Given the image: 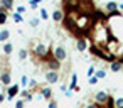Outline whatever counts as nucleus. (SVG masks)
<instances>
[{
    "label": "nucleus",
    "mask_w": 123,
    "mask_h": 108,
    "mask_svg": "<svg viewBox=\"0 0 123 108\" xmlns=\"http://www.w3.org/2000/svg\"><path fill=\"white\" fill-rule=\"evenodd\" d=\"M4 51L9 54V52H12V44H5V47H4Z\"/></svg>",
    "instance_id": "nucleus-4"
},
{
    "label": "nucleus",
    "mask_w": 123,
    "mask_h": 108,
    "mask_svg": "<svg viewBox=\"0 0 123 108\" xmlns=\"http://www.w3.org/2000/svg\"><path fill=\"white\" fill-rule=\"evenodd\" d=\"M41 17H42V19H47V12H46V10H44V9H42V10H41Z\"/></svg>",
    "instance_id": "nucleus-7"
},
{
    "label": "nucleus",
    "mask_w": 123,
    "mask_h": 108,
    "mask_svg": "<svg viewBox=\"0 0 123 108\" xmlns=\"http://www.w3.org/2000/svg\"><path fill=\"white\" fill-rule=\"evenodd\" d=\"M46 78H47V81H49L51 84H54V83L57 81V78H59V74H57L56 71H54V73H52V71H49V73L46 74Z\"/></svg>",
    "instance_id": "nucleus-2"
},
{
    "label": "nucleus",
    "mask_w": 123,
    "mask_h": 108,
    "mask_svg": "<svg viewBox=\"0 0 123 108\" xmlns=\"http://www.w3.org/2000/svg\"><path fill=\"white\" fill-rule=\"evenodd\" d=\"M7 37H9V31H2V32H0V41H7Z\"/></svg>",
    "instance_id": "nucleus-3"
},
{
    "label": "nucleus",
    "mask_w": 123,
    "mask_h": 108,
    "mask_svg": "<svg viewBox=\"0 0 123 108\" xmlns=\"http://www.w3.org/2000/svg\"><path fill=\"white\" fill-rule=\"evenodd\" d=\"M14 20H15V22H22V17H20L19 14H14Z\"/></svg>",
    "instance_id": "nucleus-5"
},
{
    "label": "nucleus",
    "mask_w": 123,
    "mask_h": 108,
    "mask_svg": "<svg viewBox=\"0 0 123 108\" xmlns=\"http://www.w3.org/2000/svg\"><path fill=\"white\" fill-rule=\"evenodd\" d=\"M96 76H98V78H105L106 73H105V71H96Z\"/></svg>",
    "instance_id": "nucleus-6"
},
{
    "label": "nucleus",
    "mask_w": 123,
    "mask_h": 108,
    "mask_svg": "<svg viewBox=\"0 0 123 108\" xmlns=\"http://www.w3.org/2000/svg\"><path fill=\"white\" fill-rule=\"evenodd\" d=\"M17 91H19V84H14L12 88H9V91H7V98H9V100L15 98V96H17Z\"/></svg>",
    "instance_id": "nucleus-1"
}]
</instances>
